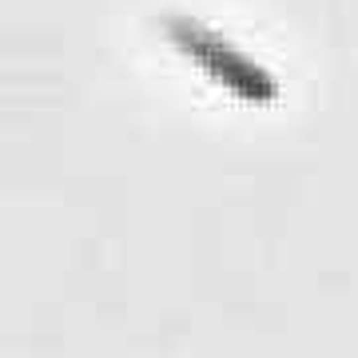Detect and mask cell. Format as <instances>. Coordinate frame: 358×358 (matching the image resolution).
Returning <instances> with one entry per match:
<instances>
[{
	"label": "cell",
	"instance_id": "1",
	"mask_svg": "<svg viewBox=\"0 0 358 358\" xmlns=\"http://www.w3.org/2000/svg\"><path fill=\"white\" fill-rule=\"evenodd\" d=\"M171 36H176V44L187 56H195V60H203L215 76H223L231 84V88H239L243 96H255V100H271L275 96V84H271L259 68H251L243 60V56H235V52H227L223 44H219L215 36H207L203 28L187 24V20H179L176 28H171Z\"/></svg>",
	"mask_w": 358,
	"mask_h": 358
}]
</instances>
